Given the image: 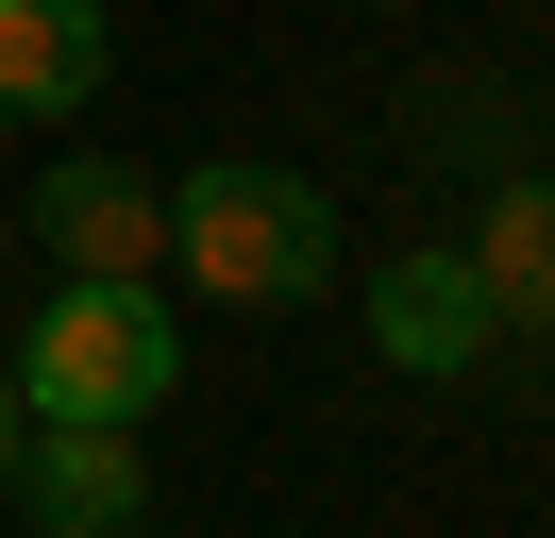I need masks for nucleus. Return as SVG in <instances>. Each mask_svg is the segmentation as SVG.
<instances>
[{
    "label": "nucleus",
    "instance_id": "7",
    "mask_svg": "<svg viewBox=\"0 0 555 538\" xmlns=\"http://www.w3.org/2000/svg\"><path fill=\"white\" fill-rule=\"evenodd\" d=\"M472 269H488V320H505V336H555V168L488 185V219H472Z\"/></svg>",
    "mask_w": 555,
    "mask_h": 538
},
{
    "label": "nucleus",
    "instance_id": "6",
    "mask_svg": "<svg viewBox=\"0 0 555 538\" xmlns=\"http://www.w3.org/2000/svg\"><path fill=\"white\" fill-rule=\"evenodd\" d=\"M102 67H118L102 0H0V118H85Z\"/></svg>",
    "mask_w": 555,
    "mask_h": 538
},
{
    "label": "nucleus",
    "instance_id": "2",
    "mask_svg": "<svg viewBox=\"0 0 555 538\" xmlns=\"http://www.w3.org/2000/svg\"><path fill=\"white\" fill-rule=\"evenodd\" d=\"M0 370H17V421H152V404H169V370H185V336H169V303H152V286L68 269Z\"/></svg>",
    "mask_w": 555,
    "mask_h": 538
},
{
    "label": "nucleus",
    "instance_id": "4",
    "mask_svg": "<svg viewBox=\"0 0 555 538\" xmlns=\"http://www.w3.org/2000/svg\"><path fill=\"white\" fill-rule=\"evenodd\" d=\"M35 235H51V269L152 286V253H169V185H135L118 152H51V185H35Z\"/></svg>",
    "mask_w": 555,
    "mask_h": 538
},
{
    "label": "nucleus",
    "instance_id": "5",
    "mask_svg": "<svg viewBox=\"0 0 555 538\" xmlns=\"http://www.w3.org/2000/svg\"><path fill=\"white\" fill-rule=\"evenodd\" d=\"M488 336H505V320H488V269H472V253H387V269H371V354H387V370L454 387Z\"/></svg>",
    "mask_w": 555,
    "mask_h": 538
},
{
    "label": "nucleus",
    "instance_id": "8",
    "mask_svg": "<svg viewBox=\"0 0 555 538\" xmlns=\"http://www.w3.org/2000/svg\"><path fill=\"white\" fill-rule=\"evenodd\" d=\"M0 488H17V370H0Z\"/></svg>",
    "mask_w": 555,
    "mask_h": 538
},
{
    "label": "nucleus",
    "instance_id": "3",
    "mask_svg": "<svg viewBox=\"0 0 555 538\" xmlns=\"http://www.w3.org/2000/svg\"><path fill=\"white\" fill-rule=\"evenodd\" d=\"M17 504H35L51 538H135V522H152L135 421H17Z\"/></svg>",
    "mask_w": 555,
    "mask_h": 538
},
{
    "label": "nucleus",
    "instance_id": "1",
    "mask_svg": "<svg viewBox=\"0 0 555 538\" xmlns=\"http://www.w3.org/2000/svg\"><path fill=\"white\" fill-rule=\"evenodd\" d=\"M169 269L219 286V303H320V286H337V202H320L304 168L219 152V168L169 185Z\"/></svg>",
    "mask_w": 555,
    "mask_h": 538
},
{
    "label": "nucleus",
    "instance_id": "9",
    "mask_svg": "<svg viewBox=\"0 0 555 538\" xmlns=\"http://www.w3.org/2000/svg\"><path fill=\"white\" fill-rule=\"evenodd\" d=\"M0 134H17V118H0Z\"/></svg>",
    "mask_w": 555,
    "mask_h": 538
}]
</instances>
